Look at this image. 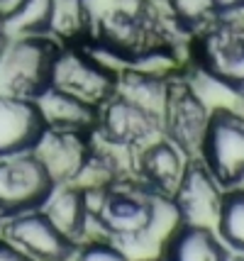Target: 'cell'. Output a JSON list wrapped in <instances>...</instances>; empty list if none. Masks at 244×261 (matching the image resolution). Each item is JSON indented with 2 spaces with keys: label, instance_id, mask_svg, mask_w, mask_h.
<instances>
[{
  "label": "cell",
  "instance_id": "obj_13",
  "mask_svg": "<svg viewBox=\"0 0 244 261\" xmlns=\"http://www.w3.org/2000/svg\"><path fill=\"white\" fill-rule=\"evenodd\" d=\"M44 215L57 225L69 239L81 237L83 227L88 222V203H86V193L76 191V188H64V191H51L47 203L42 205Z\"/></svg>",
  "mask_w": 244,
  "mask_h": 261
},
{
  "label": "cell",
  "instance_id": "obj_12",
  "mask_svg": "<svg viewBox=\"0 0 244 261\" xmlns=\"http://www.w3.org/2000/svg\"><path fill=\"white\" fill-rule=\"evenodd\" d=\"M59 0H17L10 12L0 17L8 37H35L54 30Z\"/></svg>",
  "mask_w": 244,
  "mask_h": 261
},
{
  "label": "cell",
  "instance_id": "obj_19",
  "mask_svg": "<svg viewBox=\"0 0 244 261\" xmlns=\"http://www.w3.org/2000/svg\"><path fill=\"white\" fill-rule=\"evenodd\" d=\"M0 261H30L20 249H15L8 239L0 237Z\"/></svg>",
  "mask_w": 244,
  "mask_h": 261
},
{
  "label": "cell",
  "instance_id": "obj_10",
  "mask_svg": "<svg viewBox=\"0 0 244 261\" xmlns=\"http://www.w3.org/2000/svg\"><path fill=\"white\" fill-rule=\"evenodd\" d=\"M164 115L169 120L174 137L183 147L203 144V135L208 129L210 115L198 95H193L191 91H169V102H166Z\"/></svg>",
  "mask_w": 244,
  "mask_h": 261
},
{
  "label": "cell",
  "instance_id": "obj_18",
  "mask_svg": "<svg viewBox=\"0 0 244 261\" xmlns=\"http://www.w3.org/2000/svg\"><path fill=\"white\" fill-rule=\"evenodd\" d=\"M76 261H129L125 251H120L113 244H105V242H95L83 247L76 254Z\"/></svg>",
  "mask_w": 244,
  "mask_h": 261
},
{
  "label": "cell",
  "instance_id": "obj_14",
  "mask_svg": "<svg viewBox=\"0 0 244 261\" xmlns=\"http://www.w3.org/2000/svg\"><path fill=\"white\" fill-rule=\"evenodd\" d=\"M169 261H227L220 239L210 227L186 225L178 229L169 244Z\"/></svg>",
  "mask_w": 244,
  "mask_h": 261
},
{
  "label": "cell",
  "instance_id": "obj_1",
  "mask_svg": "<svg viewBox=\"0 0 244 261\" xmlns=\"http://www.w3.org/2000/svg\"><path fill=\"white\" fill-rule=\"evenodd\" d=\"M57 51L47 34L10 37L0 54V93L35 100L51 81Z\"/></svg>",
  "mask_w": 244,
  "mask_h": 261
},
{
  "label": "cell",
  "instance_id": "obj_11",
  "mask_svg": "<svg viewBox=\"0 0 244 261\" xmlns=\"http://www.w3.org/2000/svg\"><path fill=\"white\" fill-rule=\"evenodd\" d=\"M35 102L47 127H54V129L81 132L83 127L93 122V105L78 100L76 95L61 91V88H54V86H47L35 98Z\"/></svg>",
  "mask_w": 244,
  "mask_h": 261
},
{
  "label": "cell",
  "instance_id": "obj_15",
  "mask_svg": "<svg viewBox=\"0 0 244 261\" xmlns=\"http://www.w3.org/2000/svg\"><path fill=\"white\" fill-rule=\"evenodd\" d=\"M154 120L149 113H144L142 108H137L134 102L125 100V98H115L110 100L107 110H105V127L113 139L117 142H140L147 137L151 127H154Z\"/></svg>",
  "mask_w": 244,
  "mask_h": 261
},
{
  "label": "cell",
  "instance_id": "obj_17",
  "mask_svg": "<svg viewBox=\"0 0 244 261\" xmlns=\"http://www.w3.org/2000/svg\"><path fill=\"white\" fill-rule=\"evenodd\" d=\"M218 229L230 249L244 254V191H232L222 195Z\"/></svg>",
  "mask_w": 244,
  "mask_h": 261
},
{
  "label": "cell",
  "instance_id": "obj_2",
  "mask_svg": "<svg viewBox=\"0 0 244 261\" xmlns=\"http://www.w3.org/2000/svg\"><path fill=\"white\" fill-rule=\"evenodd\" d=\"M57 186L32 151L0 159V215H20L47 203Z\"/></svg>",
  "mask_w": 244,
  "mask_h": 261
},
{
  "label": "cell",
  "instance_id": "obj_8",
  "mask_svg": "<svg viewBox=\"0 0 244 261\" xmlns=\"http://www.w3.org/2000/svg\"><path fill=\"white\" fill-rule=\"evenodd\" d=\"M32 154L42 161L54 186L76 178V173L86 164V147L78 139V132H71V129H54V127L44 129Z\"/></svg>",
  "mask_w": 244,
  "mask_h": 261
},
{
  "label": "cell",
  "instance_id": "obj_4",
  "mask_svg": "<svg viewBox=\"0 0 244 261\" xmlns=\"http://www.w3.org/2000/svg\"><path fill=\"white\" fill-rule=\"evenodd\" d=\"M3 239H8L30 261H69L76 244L44 215L42 207L12 215Z\"/></svg>",
  "mask_w": 244,
  "mask_h": 261
},
{
  "label": "cell",
  "instance_id": "obj_20",
  "mask_svg": "<svg viewBox=\"0 0 244 261\" xmlns=\"http://www.w3.org/2000/svg\"><path fill=\"white\" fill-rule=\"evenodd\" d=\"M8 34H5V30H3V22H0V54H3V49H5V44H8Z\"/></svg>",
  "mask_w": 244,
  "mask_h": 261
},
{
  "label": "cell",
  "instance_id": "obj_3",
  "mask_svg": "<svg viewBox=\"0 0 244 261\" xmlns=\"http://www.w3.org/2000/svg\"><path fill=\"white\" fill-rule=\"evenodd\" d=\"M203 159L210 176L220 186H239L244 181V122L232 113L210 115L203 135Z\"/></svg>",
  "mask_w": 244,
  "mask_h": 261
},
{
  "label": "cell",
  "instance_id": "obj_6",
  "mask_svg": "<svg viewBox=\"0 0 244 261\" xmlns=\"http://www.w3.org/2000/svg\"><path fill=\"white\" fill-rule=\"evenodd\" d=\"M44 129L47 122L32 98L0 93V159L32 151Z\"/></svg>",
  "mask_w": 244,
  "mask_h": 261
},
{
  "label": "cell",
  "instance_id": "obj_5",
  "mask_svg": "<svg viewBox=\"0 0 244 261\" xmlns=\"http://www.w3.org/2000/svg\"><path fill=\"white\" fill-rule=\"evenodd\" d=\"M49 86L71 93L93 108L113 95L110 71L95 59L76 54V51H57Z\"/></svg>",
  "mask_w": 244,
  "mask_h": 261
},
{
  "label": "cell",
  "instance_id": "obj_9",
  "mask_svg": "<svg viewBox=\"0 0 244 261\" xmlns=\"http://www.w3.org/2000/svg\"><path fill=\"white\" fill-rule=\"evenodd\" d=\"M178 213L186 225H203L208 227V217L220 213L222 195L218 193V181L210 176L208 169L186 171L178 183Z\"/></svg>",
  "mask_w": 244,
  "mask_h": 261
},
{
  "label": "cell",
  "instance_id": "obj_7",
  "mask_svg": "<svg viewBox=\"0 0 244 261\" xmlns=\"http://www.w3.org/2000/svg\"><path fill=\"white\" fill-rule=\"evenodd\" d=\"M91 215L98 217L100 225L115 237L140 239L149 234L154 205L134 193H103L100 205L91 210Z\"/></svg>",
  "mask_w": 244,
  "mask_h": 261
},
{
  "label": "cell",
  "instance_id": "obj_16",
  "mask_svg": "<svg viewBox=\"0 0 244 261\" xmlns=\"http://www.w3.org/2000/svg\"><path fill=\"white\" fill-rule=\"evenodd\" d=\"M183 159L171 144H156L144 154V176L159 188H176L183 178Z\"/></svg>",
  "mask_w": 244,
  "mask_h": 261
}]
</instances>
